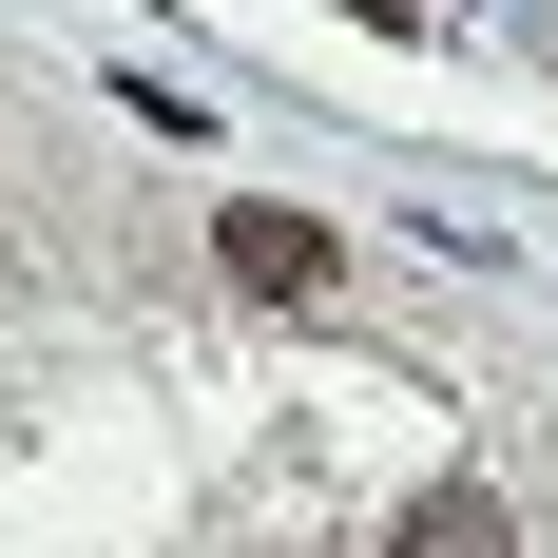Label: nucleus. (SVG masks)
Masks as SVG:
<instances>
[{
	"mask_svg": "<svg viewBox=\"0 0 558 558\" xmlns=\"http://www.w3.org/2000/svg\"><path fill=\"white\" fill-rule=\"evenodd\" d=\"M404 558H501V501H482V482H424V501H404Z\"/></svg>",
	"mask_w": 558,
	"mask_h": 558,
	"instance_id": "nucleus-2",
	"label": "nucleus"
},
{
	"mask_svg": "<svg viewBox=\"0 0 558 558\" xmlns=\"http://www.w3.org/2000/svg\"><path fill=\"white\" fill-rule=\"evenodd\" d=\"M213 270L251 289V308H328V289H347V251H328L308 213H270V193H251V213H213Z\"/></svg>",
	"mask_w": 558,
	"mask_h": 558,
	"instance_id": "nucleus-1",
	"label": "nucleus"
}]
</instances>
